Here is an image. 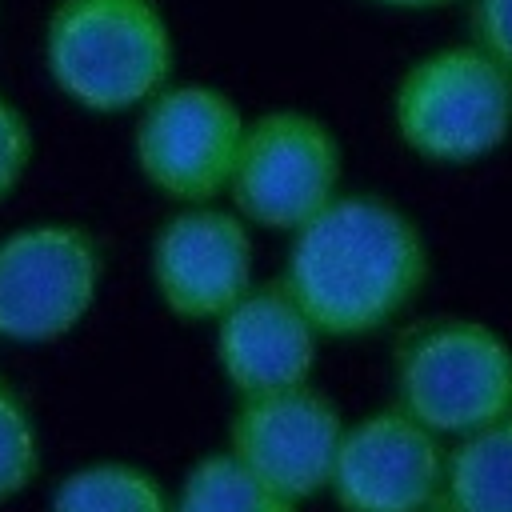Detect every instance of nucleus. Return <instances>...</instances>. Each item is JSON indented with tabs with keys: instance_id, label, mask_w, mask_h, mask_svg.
Listing matches in <instances>:
<instances>
[{
	"instance_id": "f257e3e1",
	"label": "nucleus",
	"mask_w": 512,
	"mask_h": 512,
	"mask_svg": "<svg viewBox=\"0 0 512 512\" xmlns=\"http://www.w3.org/2000/svg\"><path fill=\"white\" fill-rule=\"evenodd\" d=\"M428 268V240L400 204L376 192H340L292 232L280 280L320 336L360 340L408 312Z\"/></svg>"
},
{
	"instance_id": "f03ea898",
	"label": "nucleus",
	"mask_w": 512,
	"mask_h": 512,
	"mask_svg": "<svg viewBox=\"0 0 512 512\" xmlns=\"http://www.w3.org/2000/svg\"><path fill=\"white\" fill-rule=\"evenodd\" d=\"M40 56L48 80L84 112H140L172 84L176 40L156 0H56Z\"/></svg>"
},
{
	"instance_id": "7ed1b4c3",
	"label": "nucleus",
	"mask_w": 512,
	"mask_h": 512,
	"mask_svg": "<svg viewBox=\"0 0 512 512\" xmlns=\"http://www.w3.org/2000/svg\"><path fill=\"white\" fill-rule=\"evenodd\" d=\"M396 404L436 436H468L512 416V344L476 316L404 328L392 348Z\"/></svg>"
},
{
	"instance_id": "20e7f679",
	"label": "nucleus",
	"mask_w": 512,
	"mask_h": 512,
	"mask_svg": "<svg viewBox=\"0 0 512 512\" xmlns=\"http://www.w3.org/2000/svg\"><path fill=\"white\" fill-rule=\"evenodd\" d=\"M392 128L428 164H476L512 132V76L472 40L424 52L392 88Z\"/></svg>"
},
{
	"instance_id": "39448f33",
	"label": "nucleus",
	"mask_w": 512,
	"mask_h": 512,
	"mask_svg": "<svg viewBox=\"0 0 512 512\" xmlns=\"http://www.w3.org/2000/svg\"><path fill=\"white\" fill-rule=\"evenodd\" d=\"M344 152L336 132L300 108H276L244 128L228 200L252 228L296 232L340 196Z\"/></svg>"
},
{
	"instance_id": "423d86ee",
	"label": "nucleus",
	"mask_w": 512,
	"mask_h": 512,
	"mask_svg": "<svg viewBox=\"0 0 512 512\" xmlns=\"http://www.w3.org/2000/svg\"><path fill=\"white\" fill-rule=\"evenodd\" d=\"M244 112L224 88L164 84L132 128V160L148 188L176 204H212L228 192L244 144Z\"/></svg>"
},
{
	"instance_id": "0eeeda50",
	"label": "nucleus",
	"mask_w": 512,
	"mask_h": 512,
	"mask_svg": "<svg viewBox=\"0 0 512 512\" xmlns=\"http://www.w3.org/2000/svg\"><path fill=\"white\" fill-rule=\"evenodd\" d=\"M104 252L84 224L36 220L0 240V340L48 344L84 324Z\"/></svg>"
},
{
	"instance_id": "6e6552de",
	"label": "nucleus",
	"mask_w": 512,
	"mask_h": 512,
	"mask_svg": "<svg viewBox=\"0 0 512 512\" xmlns=\"http://www.w3.org/2000/svg\"><path fill=\"white\" fill-rule=\"evenodd\" d=\"M444 472L440 436L400 404H388L344 428L328 496L340 512H436Z\"/></svg>"
},
{
	"instance_id": "1a4fd4ad",
	"label": "nucleus",
	"mask_w": 512,
	"mask_h": 512,
	"mask_svg": "<svg viewBox=\"0 0 512 512\" xmlns=\"http://www.w3.org/2000/svg\"><path fill=\"white\" fill-rule=\"evenodd\" d=\"M252 224L240 212L188 204L152 236V288L160 304L188 324L220 320L256 284Z\"/></svg>"
},
{
	"instance_id": "9d476101",
	"label": "nucleus",
	"mask_w": 512,
	"mask_h": 512,
	"mask_svg": "<svg viewBox=\"0 0 512 512\" xmlns=\"http://www.w3.org/2000/svg\"><path fill=\"white\" fill-rule=\"evenodd\" d=\"M344 428L348 424L336 400L308 380L284 392L240 400L228 424V452H236L260 480L300 504L328 492Z\"/></svg>"
},
{
	"instance_id": "9b49d317",
	"label": "nucleus",
	"mask_w": 512,
	"mask_h": 512,
	"mask_svg": "<svg viewBox=\"0 0 512 512\" xmlns=\"http://www.w3.org/2000/svg\"><path fill=\"white\" fill-rule=\"evenodd\" d=\"M316 340V324L284 280H264L216 320V364L240 400L268 396L312 380Z\"/></svg>"
},
{
	"instance_id": "f8f14e48",
	"label": "nucleus",
	"mask_w": 512,
	"mask_h": 512,
	"mask_svg": "<svg viewBox=\"0 0 512 512\" xmlns=\"http://www.w3.org/2000/svg\"><path fill=\"white\" fill-rule=\"evenodd\" d=\"M444 512H512V416L448 448Z\"/></svg>"
},
{
	"instance_id": "ddd939ff",
	"label": "nucleus",
	"mask_w": 512,
	"mask_h": 512,
	"mask_svg": "<svg viewBox=\"0 0 512 512\" xmlns=\"http://www.w3.org/2000/svg\"><path fill=\"white\" fill-rule=\"evenodd\" d=\"M48 512H176L164 484L128 460H96L64 472Z\"/></svg>"
},
{
	"instance_id": "4468645a",
	"label": "nucleus",
	"mask_w": 512,
	"mask_h": 512,
	"mask_svg": "<svg viewBox=\"0 0 512 512\" xmlns=\"http://www.w3.org/2000/svg\"><path fill=\"white\" fill-rule=\"evenodd\" d=\"M172 508L176 512H300L296 500H288L268 480H260L228 448L200 456L184 472L172 496Z\"/></svg>"
},
{
	"instance_id": "2eb2a0df",
	"label": "nucleus",
	"mask_w": 512,
	"mask_h": 512,
	"mask_svg": "<svg viewBox=\"0 0 512 512\" xmlns=\"http://www.w3.org/2000/svg\"><path fill=\"white\" fill-rule=\"evenodd\" d=\"M40 472V440L24 400L0 380V504L32 488Z\"/></svg>"
},
{
	"instance_id": "dca6fc26",
	"label": "nucleus",
	"mask_w": 512,
	"mask_h": 512,
	"mask_svg": "<svg viewBox=\"0 0 512 512\" xmlns=\"http://www.w3.org/2000/svg\"><path fill=\"white\" fill-rule=\"evenodd\" d=\"M32 164V124L28 116L0 92V200L16 192Z\"/></svg>"
},
{
	"instance_id": "f3484780",
	"label": "nucleus",
	"mask_w": 512,
	"mask_h": 512,
	"mask_svg": "<svg viewBox=\"0 0 512 512\" xmlns=\"http://www.w3.org/2000/svg\"><path fill=\"white\" fill-rule=\"evenodd\" d=\"M472 44L512 76V0H468Z\"/></svg>"
},
{
	"instance_id": "a211bd4d",
	"label": "nucleus",
	"mask_w": 512,
	"mask_h": 512,
	"mask_svg": "<svg viewBox=\"0 0 512 512\" xmlns=\"http://www.w3.org/2000/svg\"><path fill=\"white\" fill-rule=\"evenodd\" d=\"M368 4L396 8V12H432V8H448V4H456V0H368Z\"/></svg>"
},
{
	"instance_id": "6ab92c4d",
	"label": "nucleus",
	"mask_w": 512,
	"mask_h": 512,
	"mask_svg": "<svg viewBox=\"0 0 512 512\" xmlns=\"http://www.w3.org/2000/svg\"><path fill=\"white\" fill-rule=\"evenodd\" d=\"M436 512H444V508H436Z\"/></svg>"
}]
</instances>
